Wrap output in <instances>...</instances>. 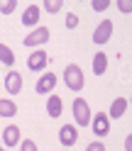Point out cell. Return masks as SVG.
<instances>
[{
	"label": "cell",
	"instance_id": "5b68a950",
	"mask_svg": "<svg viewBox=\"0 0 132 151\" xmlns=\"http://www.w3.org/2000/svg\"><path fill=\"white\" fill-rule=\"evenodd\" d=\"M110 37H112V22L110 20H103L96 27V32H93V42H96V44H105V42H110Z\"/></svg>",
	"mask_w": 132,
	"mask_h": 151
},
{
	"label": "cell",
	"instance_id": "7a4b0ae2",
	"mask_svg": "<svg viewBox=\"0 0 132 151\" xmlns=\"http://www.w3.org/2000/svg\"><path fill=\"white\" fill-rule=\"evenodd\" d=\"M73 119H76L78 127H91V107L83 98L73 100Z\"/></svg>",
	"mask_w": 132,
	"mask_h": 151
},
{
	"label": "cell",
	"instance_id": "cb8c5ba5",
	"mask_svg": "<svg viewBox=\"0 0 132 151\" xmlns=\"http://www.w3.org/2000/svg\"><path fill=\"white\" fill-rule=\"evenodd\" d=\"M125 151H132V137L125 139Z\"/></svg>",
	"mask_w": 132,
	"mask_h": 151
},
{
	"label": "cell",
	"instance_id": "277c9868",
	"mask_svg": "<svg viewBox=\"0 0 132 151\" xmlns=\"http://www.w3.org/2000/svg\"><path fill=\"white\" fill-rule=\"evenodd\" d=\"M46 63H49V54L39 49V51H32V56L27 59V68L30 71H44Z\"/></svg>",
	"mask_w": 132,
	"mask_h": 151
},
{
	"label": "cell",
	"instance_id": "52a82bcc",
	"mask_svg": "<svg viewBox=\"0 0 132 151\" xmlns=\"http://www.w3.org/2000/svg\"><path fill=\"white\" fill-rule=\"evenodd\" d=\"M59 141L64 146H73L78 141V129L76 127H71V124H64L61 129H59Z\"/></svg>",
	"mask_w": 132,
	"mask_h": 151
},
{
	"label": "cell",
	"instance_id": "7402d4cb",
	"mask_svg": "<svg viewBox=\"0 0 132 151\" xmlns=\"http://www.w3.org/2000/svg\"><path fill=\"white\" fill-rule=\"evenodd\" d=\"M108 5H110L108 0H96V3H93V10H98V12H103V10H105Z\"/></svg>",
	"mask_w": 132,
	"mask_h": 151
},
{
	"label": "cell",
	"instance_id": "44dd1931",
	"mask_svg": "<svg viewBox=\"0 0 132 151\" xmlns=\"http://www.w3.org/2000/svg\"><path fill=\"white\" fill-rule=\"evenodd\" d=\"M86 151H105V144L103 141H93V144L86 146Z\"/></svg>",
	"mask_w": 132,
	"mask_h": 151
},
{
	"label": "cell",
	"instance_id": "4fadbf2b",
	"mask_svg": "<svg viewBox=\"0 0 132 151\" xmlns=\"http://www.w3.org/2000/svg\"><path fill=\"white\" fill-rule=\"evenodd\" d=\"M125 110H127V98H117V100L110 105V115H108V117L117 119V117H122V115H125Z\"/></svg>",
	"mask_w": 132,
	"mask_h": 151
},
{
	"label": "cell",
	"instance_id": "8992f818",
	"mask_svg": "<svg viewBox=\"0 0 132 151\" xmlns=\"http://www.w3.org/2000/svg\"><path fill=\"white\" fill-rule=\"evenodd\" d=\"M49 42V29L46 27H37V29L30 34V37H25V46H39V44H46Z\"/></svg>",
	"mask_w": 132,
	"mask_h": 151
},
{
	"label": "cell",
	"instance_id": "3957f363",
	"mask_svg": "<svg viewBox=\"0 0 132 151\" xmlns=\"http://www.w3.org/2000/svg\"><path fill=\"white\" fill-rule=\"evenodd\" d=\"M91 127H93V134L105 137V134H110V117L105 115V112H98V115H93Z\"/></svg>",
	"mask_w": 132,
	"mask_h": 151
},
{
	"label": "cell",
	"instance_id": "603a6c76",
	"mask_svg": "<svg viewBox=\"0 0 132 151\" xmlns=\"http://www.w3.org/2000/svg\"><path fill=\"white\" fill-rule=\"evenodd\" d=\"M117 7H120L122 12H132V5H130V3H125V0H120V3H117Z\"/></svg>",
	"mask_w": 132,
	"mask_h": 151
},
{
	"label": "cell",
	"instance_id": "d4e9b609",
	"mask_svg": "<svg viewBox=\"0 0 132 151\" xmlns=\"http://www.w3.org/2000/svg\"><path fill=\"white\" fill-rule=\"evenodd\" d=\"M0 151H5V149H3V146H0Z\"/></svg>",
	"mask_w": 132,
	"mask_h": 151
},
{
	"label": "cell",
	"instance_id": "d6986e66",
	"mask_svg": "<svg viewBox=\"0 0 132 151\" xmlns=\"http://www.w3.org/2000/svg\"><path fill=\"white\" fill-rule=\"evenodd\" d=\"M76 27H78V17L73 12H69L66 15V29H76Z\"/></svg>",
	"mask_w": 132,
	"mask_h": 151
},
{
	"label": "cell",
	"instance_id": "5bb4252c",
	"mask_svg": "<svg viewBox=\"0 0 132 151\" xmlns=\"http://www.w3.org/2000/svg\"><path fill=\"white\" fill-rule=\"evenodd\" d=\"M46 112H49V117L61 115V98L59 95H49V100H46Z\"/></svg>",
	"mask_w": 132,
	"mask_h": 151
},
{
	"label": "cell",
	"instance_id": "9a60e30c",
	"mask_svg": "<svg viewBox=\"0 0 132 151\" xmlns=\"http://www.w3.org/2000/svg\"><path fill=\"white\" fill-rule=\"evenodd\" d=\"M17 115V105L12 100H3L0 98V117H15Z\"/></svg>",
	"mask_w": 132,
	"mask_h": 151
},
{
	"label": "cell",
	"instance_id": "ffe728a7",
	"mask_svg": "<svg viewBox=\"0 0 132 151\" xmlns=\"http://www.w3.org/2000/svg\"><path fill=\"white\" fill-rule=\"evenodd\" d=\"M20 151H37V144L32 139H25L22 144H20Z\"/></svg>",
	"mask_w": 132,
	"mask_h": 151
},
{
	"label": "cell",
	"instance_id": "2e32d148",
	"mask_svg": "<svg viewBox=\"0 0 132 151\" xmlns=\"http://www.w3.org/2000/svg\"><path fill=\"white\" fill-rule=\"evenodd\" d=\"M0 61H3L5 66H15V51L10 49V46L0 44Z\"/></svg>",
	"mask_w": 132,
	"mask_h": 151
},
{
	"label": "cell",
	"instance_id": "30bf717a",
	"mask_svg": "<svg viewBox=\"0 0 132 151\" xmlns=\"http://www.w3.org/2000/svg\"><path fill=\"white\" fill-rule=\"evenodd\" d=\"M37 22H39V5H30L25 10V15H22V24L25 27H32Z\"/></svg>",
	"mask_w": 132,
	"mask_h": 151
},
{
	"label": "cell",
	"instance_id": "6da1fadb",
	"mask_svg": "<svg viewBox=\"0 0 132 151\" xmlns=\"http://www.w3.org/2000/svg\"><path fill=\"white\" fill-rule=\"evenodd\" d=\"M64 83H66V88L73 90V93L83 90V86H86V78H83L81 66H76V63H69V66H66V68H64Z\"/></svg>",
	"mask_w": 132,
	"mask_h": 151
},
{
	"label": "cell",
	"instance_id": "7c38bea8",
	"mask_svg": "<svg viewBox=\"0 0 132 151\" xmlns=\"http://www.w3.org/2000/svg\"><path fill=\"white\" fill-rule=\"evenodd\" d=\"M3 141H5V146L20 144V129H17V127H5V132H3Z\"/></svg>",
	"mask_w": 132,
	"mask_h": 151
},
{
	"label": "cell",
	"instance_id": "ba28073f",
	"mask_svg": "<svg viewBox=\"0 0 132 151\" xmlns=\"http://www.w3.org/2000/svg\"><path fill=\"white\" fill-rule=\"evenodd\" d=\"M5 90L10 93V95H17V93L22 90V76L17 71H10L5 76Z\"/></svg>",
	"mask_w": 132,
	"mask_h": 151
},
{
	"label": "cell",
	"instance_id": "e0dca14e",
	"mask_svg": "<svg viewBox=\"0 0 132 151\" xmlns=\"http://www.w3.org/2000/svg\"><path fill=\"white\" fill-rule=\"evenodd\" d=\"M44 10L51 12V15L59 12V10H61V0H46V3H44Z\"/></svg>",
	"mask_w": 132,
	"mask_h": 151
},
{
	"label": "cell",
	"instance_id": "ac0fdd59",
	"mask_svg": "<svg viewBox=\"0 0 132 151\" xmlns=\"http://www.w3.org/2000/svg\"><path fill=\"white\" fill-rule=\"evenodd\" d=\"M15 7H17L15 0H7V3H0V12H3V15H12Z\"/></svg>",
	"mask_w": 132,
	"mask_h": 151
},
{
	"label": "cell",
	"instance_id": "8fae6325",
	"mask_svg": "<svg viewBox=\"0 0 132 151\" xmlns=\"http://www.w3.org/2000/svg\"><path fill=\"white\" fill-rule=\"evenodd\" d=\"M105 68H108V54L98 51L96 56H93V73H96V76H103Z\"/></svg>",
	"mask_w": 132,
	"mask_h": 151
},
{
	"label": "cell",
	"instance_id": "9c48e42d",
	"mask_svg": "<svg viewBox=\"0 0 132 151\" xmlns=\"http://www.w3.org/2000/svg\"><path fill=\"white\" fill-rule=\"evenodd\" d=\"M54 86H56V76H54V73H44V76H39L34 90H37V93H51Z\"/></svg>",
	"mask_w": 132,
	"mask_h": 151
}]
</instances>
